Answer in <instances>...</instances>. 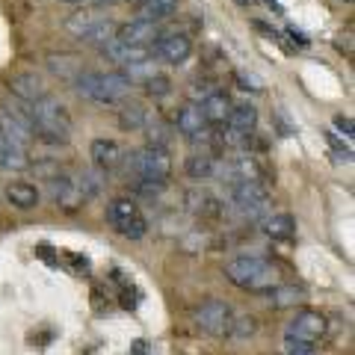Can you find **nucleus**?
Masks as SVG:
<instances>
[{"label":"nucleus","mask_w":355,"mask_h":355,"mask_svg":"<svg viewBox=\"0 0 355 355\" xmlns=\"http://www.w3.org/2000/svg\"><path fill=\"white\" fill-rule=\"evenodd\" d=\"M146 352H148L146 340H137V343H133V349H130V355H146Z\"/></svg>","instance_id":"obj_34"},{"label":"nucleus","mask_w":355,"mask_h":355,"mask_svg":"<svg viewBox=\"0 0 355 355\" xmlns=\"http://www.w3.org/2000/svg\"><path fill=\"white\" fill-rule=\"evenodd\" d=\"M202 116H205V121H207V128H216V125H225L228 121V116H231V98L225 95V92H214V95H207L202 104Z\"/></svg>","instance_id":"obj_15"},{"label":"nucleus","mask_w":355,"mask_h":355,"mask_svg":"<svg viewBox=\"0 0 355 355\" xmlns=\"http://www.w3.org/2000/svg\"><path fill=\"white\" fill-rule=\"evenodd\" d=\"M314 349H317V343H308V340L284 335V355H314Z\"/></svg>","instance_id":"obj_26"},{"label":"nucleus","mask_w":355,"mask_h":355,"mask_svg":"<svg viewBox=\"0 0 355 355\" xmlns=\"http://www.w3.org/2000/svg\"><path fill=\"white\" fill-rule=\"evenodd\" d=\"M263 231H266V234H270L272 240H291V237L296 234V219H293L291 214H275V216L266 219Z\"/></svg>","instance_id":"obj_22"},{"label":"nucleus","mask_w":355,"mask_h":355,"mask_svg":"<svg viewBox=\"0 0 355 355\" xmlns=\"http://www.w3.org/2000/svg\"><path fill=\"white\" fill-rule=\"evenodd\" d=\"M193 210L196 214H219V205H216V198L210 196V193H193Z\"/></svg>","instance_id":"obj_29"},{"label":"nucleus","mask_w":355,"mask_h":355,"mask_svg":"<svg viewBox=\"0 0 355 355\" xmlns=\"http://www.w3.org/2000/svg\"><path fill=\"white\" fill-rule=\"evenodd\" d=\"M9 89H12V92H15L24 104H33V101H39V98L48 95V86H44L42 77L33 74V71L12 74V77H9Z\"/></svg>","instance_id":"obj_12"},{"label":"nucleus","mask_w":355,"mask_h":355,"mask_svg":"<svg viewBox=\"0 0 355 355\" xmlns=\"http://www.w3.org/2000/svg\"><path fill=\"white\" fill-rule=\"evenodd\" d=\"M146 231H148V222L142 219V216H137L133 222H128V225H121L116 234H121V237H128V240H139V237H146Z\"/></svg>","instance_id":"obj_27"},{"label":"nucleus","mask_w":355,"mask_h":355,"mask_svg":"<svg viewBox=\"0 0 355 355\" xmlns=\"http://www.w3.org/2000/svg\"><path fill=\"white\" fill-rule=\"evenodd\" d=\"M71 83L83 98L98 101V104H119V101H125L128 92H130V77L121 74V71L83 69Z\"/></svg>","instance_id":"obj_2"},{"label":"nucleus","mask_w":355,"mask_h":355,"mask_svg":"<svg viewBox=\"0 0 355 355\" xmlns=\"http://www.w3.org/2000/svg\"><path fill=\"white\" fill-rule=\"evenodd\" d=\"M30 113V128L33 137H39L44 142H69L71 139V116L57 98L44 95L39 101L27 104Z\"/></svg>","instance_id":"obj_1"},{"label":"nucleus","mask_w":355,"mask_h":355,"mask_svg":"<svg viewBox=\"0 0 355 355\" xmlns=\"http://www.w3.org/2000/svg\"><path fill=\"white\" fill-rule=\"evenodd\" d=\"M266 296H270L272 308H296L308 299L302 287H293V284H275L272 291H266Z\"/></svg>","instance_id":"obj_20"},{"label":"nucleus","mask_w":355,"mask_h":355,"mask_svg":"<svg viewBox=\"0 0 355 355\" xmlns=\"http://www.w3.org/2000/svg\"><path fill=\"white\" fill-rule=\"evenodd\" d=\"M237 3H240V6H249V3H254V0H237Z\"/></svg>","instance_id":"obj_35"},{"label":"nucleus","mask_w":355,"mask_h":355,"mask_svg":"<svg viewBox=\"0 0 355 355\" xmlns=\"http://www.w3.org/2000/svg\"><path fill=\"white\" fill-rule=\"evenodd\" d=\"M193 95H196V98L202 95V101H205L207 95H214V89H210V83H207V80H198V83L193 86Z\"/></svg>","instance_id":"obj_32"},{"label":"nucleus","mask_w":355,"mask_h":355,"mask_svg":"<svg viewBox=\"0 0 355 355\" xmlns=\"http://www.w3.org/2000/svg\"><path fill=\"white\" fill-rule=\"evenodd\" d=\"M30 166V154L24 146H18L12 139H0V169H9V172H21Z\"/></svg>","instance_id":"obj_18"},{"label":"nucleus","mask_w":355,"mask_h":355,"mask_svg":"<svg viewBox=\"0 0 355 355\" xmlns=\"http://www.w3.org/2000/svg\"><path fill=\"white\" fill-rule=\"evenodd\" d=\"M175 125H178V130H181L184 137H190V139H210V128H207V121L202 116V107L198 104H184L181 110H178V116H175Z\"/></svg>","instance_id":"obj_11"},{"label":"nucleus","mask_w":355,"mask_h":355,"mask_svg":"<svg viewBox=\"0 0 355 355\" xmlns=\"http://www.w3.org/2000/svg\"><path fill=\"white\" fill-rule=\"evenodd\" d=\"M6 198H9V205L12 207L30 210V207L39 205V190L33 184H27V181H12L6 187Z\"/></svg>","instance_id":"obj_19"},{"label":"nucleus","mask_w":355,"mask_h":355,"mask_svg":"<svg viewBox=\"0 0 355 355\" xmlns=\"http://www.w3.org/2000/svg\"><path fill=\"white\" fill-rule=\"evenodd\" d=\"M252 331H254V317H240V320H234V323H231V331H228V335L246 338V335H252Z\"/></svg>","instance_id":"obj_30"},{"label":"nucleus","mask_w":355,"mask_h":355,"mask_svg":"<svg viewBox=\"0 0 355 355\" xmlns=\"http://www.w3.org/2000/svg\"><path fill=\"white\" fill-rule=\"evenodd\" d=\"M137 216H142V214H139V205L133 202V198L119 196V198H113V202L107 205V222H110V225H113L116 231H119L121 225H128V222H133Z\"/></svg>","instance_id":"obj_17"},{"label":"nucleus","mask_w":355,"mask_h":355,"mask_svg":"<svg viewBox=\"0 0 355 355\" xmlns=\"http://www.w3.org/2000/svg\"><path fill=\"white\" fill-rule=\"evenodd\" d=\"M139 9V18H146V21H163V18H169L175 12V6H178V0H133Z\"/></svg>","instance_id":"obj_21"},{"label":"nucleus","mask_w":355,"mask_h":355,"mask_svg":"<svg viewBox=\"0 0 355 355\" xmlns=\"http://www.w3.org/2000/svg\"><path fill=\"white\" fill-rule=\"evenodd\" d=\"M89 154H92V163L98 166L101 172H113V169H119L121 166V148H119V142L116 139H95L92 146H89Z\"/></svg>","instance_id":"obj_14"},{"label":"nucleus","mask_w":355,"mask_h":355,"mask_svg":"<svg viewBox=\"0 0 355 355\" xmlns=\"http://www.w3.org/2000/svg\"><path fill=\"white\" fill-rule=\"evenodd\" d=\"M51 69L57 71L60 77H65V80H74L77 74H80V62H77L74 57H51Z\"/></svg>","instance_id":"obj_24"},{"label":"nucleus","mask_w":355,"mask_h":355,"mask_svg":"<svg viewBox=\"0 0 355 355\" xmlns=\"http://www.w3.org/2000/svg\"><path fill=\"white\" fill-rule=\"evenodd\" d=\"M343 3H352V0H343Z\"/></svg>","instance_id":"obj_36"},{"label":"nucleus","mask_w":355,"mask_h":355,"mask_svg":"<svg viewBox=\"0 0 355 355\" xmlns=\"http://www.w3.org/2000/svg\"><path fill=\"white\" fill-rule=\"evenodd\" d=\"M128 175H133L137 181H151V184H166V178L172 175V157L166 154V148L151 146L142 151H133L128 157H121Z\"/></svg>","instance_id":"obj_4"},{"label":"nucleus","mask_w":355,"mask_h":355,"mask_svg":"<svg viewBox=\"0 0 355 355\" xmlns=\"http://www.w3.org/2000/svg\"><path fill=\"white\" fill-rule=\"evenodd\" d=\"M254 125H258V107L254 104H234L231 107V116H228V128L240 133V137H252Z\"/></svg>","instance_id":"obj_16"},{"label":"nucleus","mask_w":355,"mask_h":355,"mask_svg":"<svg viewBox=\"0 0 355 355\" xmlns=\"http://www.w3.org/2000/svg\"><path fill=\"white\" fill-rule=\"evenodd\" d=\"M237 80H240V86H243V89H249V86H252V89H261V83L254 80V77H246L243 71H237Z\"/></svg>","instance_id":"obj_33"},{"label":"nucleus","mask_w":355,"mask_h":355,"mask_svg":"<svg viewBox=\"0 0 355 355\" xmlns=\"http://www.w3.org/2000/svg\"><path fill=\"white\" fill-rule=\"evenodd\" d=\"M160 36V27L154 21H146V18H137V21H128V24L116 27V36L121 44H130V48H146L154 39Z\"/></svg>","instance_id":"obj_10"},{"label":"nucleus","mask_w":355,"mask_h":355,"mask_svg":"<svg viewBox=\"0 0 355 355\" xmlns=\"http://www.w3.org/2000/svg\"><path fill=\"white\" fill-rule=\"evenodd\" d=\"M284 335L299 338V340H308V343H317L320 338L326 335V317L320 311H299V314L287 323Z\"/></svg>","instance_id":"obj_9"},{"label":"nucleus","mask_w":355,"mask_h":355,"mask_svg":"<svg viewBox=\"0 0 355 355\" xmlns=\"http://www.w3.org/2000/svg\"><path fill=\"white\" fill-rule=\"evenodd\" d=\"M187 175L193 181H210L216 175V157H210V154H193L187 160Z\"/></svg>","instance_id":"obj_23"},{"label":"nucleus","mask_w":355,"mask_h":355,"mask_svg":"<svg viewBox=\"0 0 355 355\" xmlns=\"http://www.w3.org/2000/svg\"><path fill=\"white\" fill-rule=\"evenodd\" d=\"M231 323H234V314H231V305L222 302V299H207V302H202V308L196 311V326L210 338L228 335Z\"/></svg>","instance_id":"obj_7"},{"label":"nucleus","mask_w":355,"mask_h":355,"mask_svg":"<svg viewBox=\"0 0 355 355\" xmlns=\"http://www.w3.org/2000/svg\"><path fill=\"white\" fill-rule=\"evenodd\" d=\"M231 205H234L240 219L258 222L270 210V193H266L261 181H240L231 187Z\"/></svg>","instance_id":"obj_5"},{"label":"nucleus","mask_w":355,"mask_h":355,"mask_svg":"<svg viewBox=\"0 0 355 355\" xmlns=\"http://www.w3.org/2000/svg\"><path fill=\"white\" fill-rule=\"evenodd\" d=\"M104 57L113 60L119 65H130V69H137V65H146L148 62V51L146 48H130V44H121L119 39H110L101 44Z\"/></svg>","instance_id":"obj_13"},{"label":"nucleus","mask_w":355,"mask_h":355,"mask_svg":"<svg viewBox=\"0 0 355 355\" xmlns=\"http://www.w3.org/2000/svg\"><path fill=\"white\" fill-rule=\"evenodd\" d=\"M146 92L154 95V98H160V95H169L172 92V83H169V77H163V74H151L148 80H146Z\"/></svg>","instance_id":"obj_28"},{"label":"nucleus","mask_w":355,"mask_h":355,"mask_svg":"<svg viewBox=\"0 0 355 355\" xmlns=\"http://www.w3.org/2000/svg\"><path fill=\"white\" fill-rule=\"evenodd\" d=\"M121 128H128V130H137V128H146V113H142V107L137 104H128L125 110H121Z\"/></svg>","instance_id":"obj_25"},{"label":"nucleus","mask_w":355,"mask_h":355,"mask_svg":"<svg viewBox=\"0 0 355 355\" xmlns=\"http://www.w3.org/2000/svg\"><path fill=\"white\" fill-rule=\"evenodd\" d=\"M65 27L74 39H80L86 44H104L116 36V24L110 18H98L92 12H77L65 21Z\"/></svg>","instance_id":"obj_6"},{"label":"nucleus","mask_w":355,"mask_h":355,"mask_svg":"<svg viewBox=\"0 0 355 355\" xmlns=\"http://www.w3.org/2000/svg\"><path fill=\"white\" fill-rule=\"evenodd\" d=\"M151 53L169 65H184L193 53V42H190V36H184V33H160V36L151 42Z\"/></svg>","instance_id":"obj_8"},{"label":"nucleus","mask_w":355,"mask_h":355,"mask_svg":"<svg viewBox=\"0 0 355 355\" xmlns=\"http://www.w3.org/2000/svg\"><path fill=\"white\" fill-rule=\"evenodd\" d=\"M225 279L231 284L243 287V291H252V293H266L279 284V270L263 261V258H254V254H240V258L228 261L225 263Z\"/></svg>","instance_id":"obj_3"},{"label":"nucleus","mask_w":355,"mask_h":355,"mask_svg":"<svg viewBox=\"0 0 355 355\" xmlns=\"http://www.w3.org/2000/svg\"><path fill=\"white\" fill-rule=\"evenodd\" d=\"M335 128H338L340 133H347V137H352V119H349V116H338V119H335Z\"/></svg>","instance_id":"obj_31"}]
</instances>
